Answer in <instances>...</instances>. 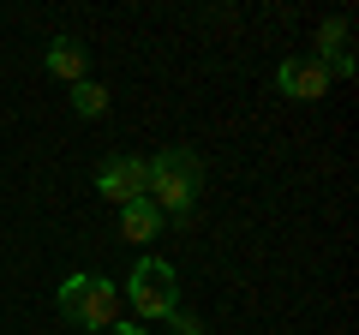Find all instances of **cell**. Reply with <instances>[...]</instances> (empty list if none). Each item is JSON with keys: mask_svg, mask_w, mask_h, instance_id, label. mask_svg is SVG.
Returning <instances> with one entry per match:
<instances>
[{"mask_svg": "<svg viewBox=\"0 0 359 335\" xmlns=\"http://www.w3.org/2000/svg\"><path fill=\"white\" fill-rule=\"evenodd\" d=\"M42 60H48L54 78H66V84H84V66H90V48L78 36H54L48 48H42Z\"/></svg>", "mask_w": 359, "mask_h": 335, "instance_id": "cell-6", "label": "cell"}, {"mask_svg": "<svg viewBox=\"0 0 359 335\" xmlns=\"http://www.w3.org/2000/svg\"><path fill=\"white\" fill-rule=\"evenodd\" d=\"M120 233H126L132 245H144V240H156V233H162V216H156L150 198H138V204H120Z\"/></svg>", "mask_w": 359, "mask_h": 335, "instance_id": "cell-7", "label": "cell"}, {"mask_svg": "<svg viewBox=\"0 0 359 335\" xmlns=\"http://www.w3.org/2000/svg\"><path fill=\"white\" fill-rule=\"evenodd\" d=\"M150 204H156V216L162 221H174V216H192V204H198V180H204V168H198V156L186 150V144H174V150H162V156H150Z\"/></svg>", "mask_w": 359, "mask_h": 335, "instance_id": "cell-1", "label": "cell"}, {"mask_svg": "<svg viewBox=\"0 0 359 335\" xmlns=\"http://www.w3.org/2000/svg\"><path fill=\"white\" fill-rule=\"evenodd\" d=\"M96 192L108 198V204H138L144 192H150V168H144V156H108L102 174H96Z\"/></svg>", "mask_w": 359, "mask_h": 335, "instance_id": "cell-4", "label": "cell"}, {"mask_svg": "<svg viewBox=\"0 0 359 335\" xmlns=\"http://www.w3.org/2000/svg\"><path fill=\"white\" fill-rule=\"evenodd\" d=\"M120 294H132V311L144 323H168L180 311V287H174V264L168 258H138L132 264V282Z\"/></svg>", "mask_w": 359, "mask_h": 335, "instance_id": "cell-3", "label": "cell"}, {"mask_svg": "<svg viewBox=\"0 0 359 335\" xmlns=\"http://www.w3.org/2000/svg\"><path fill=\"white\" fill-rule=\"evenodd\" d=\"M276 84H282V96H294V102H323V96H330V66L323 60H282L276 66Z\"/></svg>", "mask_w": 359, "mask_h": 335, "instance_id": "cell-5", "label": "cell"}, {"mask_svg": "<svg viewBox=\"0 0 359 335\" xmlns=\"http://www.w3.org/2000/svg\"><path fill=\"white\" fill-rule=\"evenodd\" d=\"M72 114H84V120H96V114H108V90L102 84H72Z\"/></svg>", "mask_w": 359, "mask_h": 335, "instance_id": "cell-9", "label": "cell"}, {"mask_svg": "<svg viewBox=\"0 0 359 335\" xmlns=\"http://www.w3.org/2000/svg\"><path fill=\"white\" fill-rule=\"evenodd\" d=\"M54 299H60V317L78 323V329H114V323H120V299H126V294H120L108 275H84V270H78V275L60 282Z\"/></svg>", "mask_w": 359, "mask_h": 335, "instance_id": "cell-2", "label": "cell"}, {"mask_svg": "<svg viewBox=\"0 0 359 335\" xmlns=\"http://www.w3.org/2000/svg\"><path fill=\"white\" fill-rule=\"evenodd\" d=\"M168 323H174L180 335H204V323H198V317H186V311H174V317H168Z\"/></svg>", "mask_w": 359, "mask_h": 335, "instance_id": "cell-10", "label": "cell"}, {"mask_svg": "<svg viewBox=\"0 0 359 335\" xmlns=\"http://www.w3.org/2000/svg\"><path fill=\"white\" fill-rule=\"evenodd\" d=\"M341 42H347V25H341V18H330V25L318 30V48L335 60V72H341V78H353V54H347Z\"/></svg>", "mask_w": 359, "mask_h": 335, "instance_id": "cell-8", "label": "cell"}, {"mask_svg": "<svg viewBox=\"0 0 359 335\" xmlns=\"http://www.w3.org/2000/svg\"><path fill=\"white\" fill-rule=\"evenodd\" d=\"M108 335H150V329H144V323H126V317H120V323H114Z\"/></svg>", "mask_w": 359, "mask_h": 335, "instance_id": "cell-11", "label": "cell"}]
</instances>
